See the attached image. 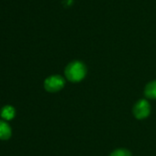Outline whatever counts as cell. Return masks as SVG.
Returning <instances> with one entry per match:
<instances>
[{
	"label": "cell",
	"mask_w": 156,
	"mask_h": 156,
	"mask_svg": "<svg viewBox=\"0 0 156 156\" xmlns=\"http://www.w3.org/2000/svg\"><path fill=\"white\" fill-rule=\"evenodd\" d=\"M64 73L68 80L72 82H78L86 77V68L82 62L74 61L66 67Z\"/></svg>",
	"instance_id": "cell-1"
},
{
	"label": "cell",
	"mask_w": 156,
	"mask_h": 156,
	"mask_svg": "<svg viewBox=\"0 0 156 156\" xmlns=\"http://www.w3.org/2000/svg\"><path fill=\"white\" fill-rule=\"evenodd\" d=\"M64 80L59 75H53L47 78L44 81V88L49 92H57L64 87Z\"/></svg>",
	"instance_id": "cell-2"
},
{
	"label": "cell",
	"mask_w": 156,
	"mask_h": 156,
	"mask_svg": "<svg viewBox=\"0 0 156 156\" xmlns=\"http://www.w3.org/2000/svg\"><path fill=\"white\" fill-rule=\"evenodd\" d=\"M150 112H151V107H150L149 102L146 100L139 101L133 108L134 116L140 120L148 117Z\"/></svg>",
	"instance_id": "cell-3"
},
{
	"label": "cell",
	"mask_w": 156,
	"mask_h": 156,
	"mask_svg": "<svg viewBox=\"0 0 156 156\" xmlns=\"http://www.w3.org/2000/svg\"><path fill=\"white\" fill-rule=\"evenodd\" d=\"M12 131L8 123L0 121V140H8L11 137Z\"/></svg>",
	"instance_id": "cell-4"
},
{
	"label": "cell",
	"mask_w": 156,
	"mask_h": 156,
	"mask_svg": "<svg viewBox=\"0 0 156 156\" xmlns=\"http://www.w3.org/2000/svg\"><path fill=\"white\" fill-rule=\"evenodd\" d=\"M15 115H16V111H15L14 107H12L10 105H6V106L3 107V109L1 111V116L4 120L10 121V120L14 119Z\"/></svg>",
	"instance_id": "cell-5"
},
{
	"label": "cell",
	"mask_w": 156,
	"mask_h": 156,
	"mask_svg": "<svg viewBox=\"0 0 156 156\" xmlns=\"http://www.w3.org/2000/svg\"><path fill=\"white\" fill-rule=\"evenodd\" d=\"M144 93L147 98L156 99V80H154L146 85Z\"/></svg>",
	"instance_id": "cell-6"
},
{
	"label": "cell",
	"mask_w": 156,
	"mask_h": 156,
	"mask_svg": "<svg viewBox=\"0 0 156 156\" xmlns=\"http://www.w3.org/2000/svg\"><path fill=\"white\" fill-rule=\"evenodd\" d=\"M109 156H131V154L126 149H118L114 151Z\"/></svg>",
	"instance_id": "cell-7"
}]
</instances>
